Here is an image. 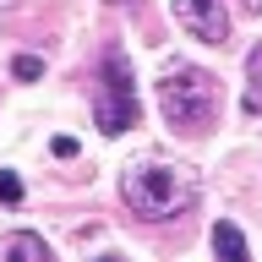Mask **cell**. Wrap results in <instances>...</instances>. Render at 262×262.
Segmentation results:
<instances>
[{
	"mask_svg": "<svg viewBox=\"0 0 262 262\" xmlns=\"http://www.w3.org/2000/svg\"><path fill=\"white\" fill-rule=\"evenodd\" d=\"M93 120H98V131H110V137L137 126V93H131L126 55H104V93H98V104H93Z\"/></svg>",
	"mask_w": 262,
	"mask_h": 262,
	"instance_id": "obj_3",
	"label": "cell"
},
{
	"mask_svg": "<svg viewBox=\"0 0 262 262\" xmlns=\"http://www.w3.org/2000/svg\"><path fill=\"white\" fill-rule=\"evenodd\" d=\"M16 77L22 82H33V77H44V60H38V55H16V66H11Z\"/></svg>",
	"mask_w": 262,
	"mask_h": 262,
	"instance_id": "obj_8",
	"label": "cell"
},
{
	"mask_svg": "<svg viewBox=\"0 0 262 262\" xmlns=\"http://www.w3.org/2000/svg\"><path fill=\"white\" fill-rule=\"evenodd\" d=\"M0 202H22V180L11 169H0Z\"/></svg>",
	"mask_w": 262,
	"mask_h": 262,
	"instance_id": "obj_9",
	"label": "cell"
},
{
	"mask_svg": "<svg viewBox=\"0 0 262 262\" xmlns=\"http://www.w3.org/2000/svg\"><path fill=\"white\" fill-rule=\"evenodd\" d=\"M246 115H262V44L246 55Z\"/></svg>",
	"mask_w": 262,
	"mask_h": 262,
	"instance_id": "obj_7",
	"label": "cell"
},
{
	"mask_svg": "<svg viewBox=\"0 0 262 262\" xmlns=\"http://www.w3.org/2000/svg\"><path fill=\"white\" fill-rule=\"evenodd\" d=\"M159 110L175 131H208L219 120V77L202 66H175L159 77Z\"/></svg>",
	"mask_w": 262,
	"mask_h": 262,
	"instance_id": "obj_2",
	"label": "cell"
},
{
	"mask_svg": "<svg viewBox=\"0 0 262 262\" xmlns=\"http://www.w3.org/2000/svg\"><path fill=\"white\" fill-rule=\"evenodd\" d=\"M120 196H126V208L147 224H169L180 213L196 208V196H202V180H196L191 164H175V159H142L131 164L126 180H120Z\"/></svg>",
	"mask_w": 262,
	"mask_h": 262,
	"instance_id": "obj_1",
	"label": "cell"
},
{
	"mask_svg": "<svg viewBox=\"0 0 262 262\" xmlns=\"http://www.w3.org/2000/svg\"><path fill=\"white\" fill-rule=\"evenodd\" d=\"M169 11H175V22L191 33V38H202V44H224L229 38L224 0H169Z\"/></svg>",
	"mask_w": 262,
	"mask_h": 262,
	"instance_id": "obj_4",
	"label": "cell"
},
{
	"mask_svg": "<svg viewBox=\"0 0 262 262\" xmlns=\"http://www.w3.org/2000/svg\"><path fill=\"white\" fill-rule=\"evenodd\" d=\"M0 262H49V246L44 235L16 229V235H0Z\"/></svg>",
	"mask_w": 262,
	"mask_h": 262,
	"instance_id": "obj_5",
	"label": "cell"
},
{
	"mask_svg": "<svg viewBox=\"0 0 262 262\" xmlns=\"http://www.w3.org/2000/svg\"><path fill=\"white\" fill-rule=\"evenodd\" d=\"M110 6H126V0H110Z\"/></svg>",
	"mask_w": 262,
	"mask_h": 262,
	"instance_id": "obj_11",
	"label": "cell"
},
{
	"mask_svg": "<svg viewBox=\"0 0 262 262\" xmlns=\"http://www.w3.org/2000/svg\"><path fill=\"white\" fill-rule=\"evenodd\" d=\"M213 251L224 262H246V235L235 224H213Z\"/></svg>",
	"mask_w": 262,
	"mask_h": 262,
	"instance_id": "obj_6",
	"label": "cell"
},
{
	"mask_svg": "<svg viewBox=\"0 0 262 262\" xmlns=\"http://www.w3.org/2000/svg\"><path fill=\"white\" fill-rule=\"evenodd\" d=\"M246 6H251V11H262V0H246Z\"/></svg>",
	"mask_w": 262,
	"mask_h": 262,
	"instance_id": "obj_10",
	"label": "cell"
}]
</instances>
